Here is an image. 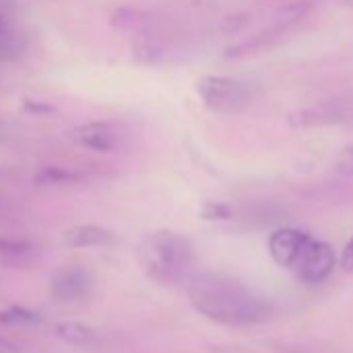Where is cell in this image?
<instances>
[{
    "label": "cell",
    "mask_w": 353,
    "mask_h": 353,
    "mask_svg": "<svg viewBox=\"0 0 353 353\" xmlns=\"http://www.w3.org/2000/svg\"><path fill=\"white\" fill-rule=\"evenodd\" d=\"M190 303L208 320L227 326H252L264 322L270 305L243 283L223 274H196L188 285Z\"/></svg>",
    "instance_id": "cell-1"
},
{
    "label": "cell",
    "mask_w": 353,
    "mask_h": 353,
    "mask_svg": "<svg viewBox=\"0 0 353 353\" xmlns=\"http://www.w3.org/2000/svg\"><path fill=\"white\" fill-rule=\"evenodd\" d=\"M194 248L190 239L172 231H156L137 248V262L148 279L172 287L192 276Z\"/></svg>",
    "instance_id": "cell-2"
},
{
    "label": "cell",
    "mask_w": 353,
    "mask_h": 353,
    "mask_svg": "<svg viewBox=\"0 0 353 353\" xmlns=\"http://www.w3.org/2000/svg\"><path fill=\"white\" fill-rule=\"evenodd\" d=\"M196 92L208 110L221 114L241 112L254 100V92L250 83L225 75H204L196 83Z\"/></svg>",
    "instance_id": "cell-3"
},
{
    "label": "cell",
    "mask_w": 353,
    "mask_h": 353,
    "mask_svg": "<svg viewBox=\"0 0 353 353\" xmlns=\"http://www.w3.org/2000/svg\"><path fill=\"white\" fill-rule=\"evenodd\" d=\"M334 250L324 243V241H314L310 239L307 245L303 248L299 260L295 262V270L299 274V279L307 285H318L322 281H326L334 268Z\"/></svg>",
    "instance_id": "cell-4"
},
{
    "label": "cell",
    "mask_w": 353,
    "mask_h": 353,
    "mask_svg": "<svg viewBox=\"0 0 353 353\" xmlns=\"http://www.w3.org/2000/svg\"><path fill=\"white\" fill-rule=\"evenodd\" d=\"M92 287H94L92 274H90V270H85L81 266L63 268L50 281V293H52V297H57L61 301L83 299L85 295H90Z\"/></svg>",
    "instance_id": "cell-5"
},
{
    "label": "cell",
    "mask_w": 353,
    "mask_h": 353,
    "mask_svg": "<svg viewBox=\"0 0 353 353\" xmlns=\"http://www.w3.org/2000/svg\"><path fill=\"white\" fill-rule=\"evenodd\" d=\"M310 239L312 237L299 229H279L268 239V252L279 266L293 268Z\"/></svg>",
    "instance_id": "cell-6"
},
{
    "label": "cell",
    "mask_w": 353,
    "mask_h": 353,
    "mask_svg": "<svg viewBox=\"0 0 353 353\" xmlns=\"http://www.w3.org/2000/svg\"><path fill=\"white\" fill-rule=\"evenodd\" d=\"M71 139L92 152H112L119 143V135H117L114 127L110 123H102V121L83 123V125L73 127Z\"/></svg>",
    "instance_id": "cell-7"
},
{
    "label": "cell",
    "mask_w": 353,
    "mask_h": 353,
    "mask_svg": "<svg viewBox=\"0 0 353 353\" xmlns=\"http://www.w3.org/2000/svg\"><path fill=\"white\" fill-rule=\"evenodd\" d=\"M63 241L69 248H108L117 235L102 225H77L63 233Z\"/></svg>",
    "instance_id": "cell-8"
},
{
    "label": "cell",
    "mask_w": 353,
    "mask_h": 353,
    "mask_svg": "<svg viewBox=\"0 0 353 353\" xmlns=\"http://www.w3.org/2000/svg\"><path fill=\"white\" fill-rule=\"evenodd\" d=\"M36 256V245L28 239L3 237L0 239V262L7 266H23Z\"/></svg>",
    "instance_id": "cell-9"
},
{
    "label": "cell",
    "mask_w": 353,
    "mask_h": 353,
    "mask_svg": "<svg viewBox=\"0 0 353 353\" xmlns=\"http://www.w3.org/2000/svg\"><path fill=\"white\" fill-rule=\"evenodd\" d=\"M343 121V110L336 106H316L310 110H299L289 117L293 127H316V125H332Z\"/></svg>",
    "instance_id": "cell-10"
},
{
    "label": "cell",
    "mask_w": 353,
    "mask_h": 353,
    "mask_svg": "<svg viewBox=\"0 0 353 353\" xmlns=\"http://www.w3.org/2000/svg\"><path fill=\"white\" fill-rule=\"evenodd\" d=\"M83 181V174L75 168L65 166H42L34 174V183L40 188H63V185H75Z\"/></svg>",
    "instance_id": "cell-11"
},
{
    "label": "cell",
    "mask_w": 353,
    "mask_h": 353,
    "mask_svg": "<svg viewBox=\"0 0 353 353\" xmlns=\"http://www.w3.org/2000/svg\"><path fill=\"white\" fill-rule=\"evenodd\" d=\"M54 334L67 343H73V345H88V343H94L98 332L94 330V326L85 324V322H79V320H63V322H57L52 326Z\"/></svg>",
    "instance_id": "cell-12"
},
{
    "label": "cell",
    "mask_w": 353,
    "mask_h": 353,
    "mask_svg": "<svg viewBox=\"0 0 353 353\" xmlns=\"http://www.w3.org/2000/svg\"><path fill=\"white\" fill-rule=\"evenodd\" d=\"M310 9H312V3H307V0H299V3H293V5L281 9L279 15H276L274 28L281 30V32H285L287 28H291L297 21H301L310 13Z\"/></svg>",
    "instance_id": "cell-13"
},
{
    "label": "cell",
    "mask_w": 353,
    "mask_h": 353,
    "mask_svg": "<svg viewBox=\"0 0 353 353\" xmlns=\"http://www.w3.org/2000/svg\"><path fill=\"white\" fill-rule=\"evenodd\" d=\"M40 316L23 305H13L0 312V326H28V324H38Z\"/></svg>",
    "instance_id": "cell-14"
},
{
    "label": "cell",
    "mask_w": 353,
    "mask_h": 353,
    "mask_svg": "<svg viewBox=\"0 0 353 353\" xmlns=\"http://www.w3.org/2000/svg\"><path fill=\"white\" fill-rule=\"evenodd\" d=\"M231 214L233 210L225 202H204L200 206V219L204 221H229Z\"/></svg>",
    "instance_id": "cell-15"
},
{
    "label": "cell",
    "mask_w": 353,
    "mask_h": 353,
    "mask_svg": "<svg viewBox=\"0 0 353 353\" xmlns=\"http://www.w3.org/2000/svg\"><path fill=\"white\" fill-rule=\"evenodd\" d=\"M336 168H339V172H341V174H347V176H351V174H353V148H347V150L341 154Z\"/></svg>",
    "instance_id": "cell-16"
},
{
    "label": "cell",
    "mask_w": 353,
    "mask_h": 353,
    "mask_svg": "<svg viewBox=\"0 0 353 353\" xmlns=\"http://www.w3.org/2000/svg\"><path fill=\"white\" fill-rule=\"evenodd\" d=\"M341 266H343V270H347V272H353V237H351V241L345 245V250H343V256H341Z\"/></svg>",
    "instance_id": "cell-17"
},
{
    "label": "cell",
    "mask_w": 353,
    "mask_h": 353,
    "mask_svg": "<svg viewBox=\"0 0 353 353\" xmlns=\"http://www.w3.org/2000/svg\"><path fill=\"white\" fill-rule=\"evenodd\" d=\"M0 353H21V345L9 336H0Z\"/></svg>",
    "instance_id": "cell-18"
},
{
    "label": "cell",
    "mask_w": 353,
    "mask_h": 353,
    "mask_svg": "<svg viewBox=\"0 0 353 353\" xmlns=\"http://www.w3.org/2000/svg\"><path fill=\"white\" fill-rule=\"evenodd\" d=\"M11 139H13V129L3 117H0V143H7Z\"/></svg>",
    "instance_id": "cell-19"
},
{
    "label": "cell",
    "mask_w": 353,
    "mask_h": 353,
    "mask_svg": "<svg viewBox=\"0 0 353 353\" xmlns=\"http://www.w3.org/2000/svg\"><path fill=\"white\" fill-rule=\"evenodd\" d=\"M11 3H13V0H0V13H7L13 7Z\"/></svg>",
    "instance_id": "cell-20"
}]
</instances>
